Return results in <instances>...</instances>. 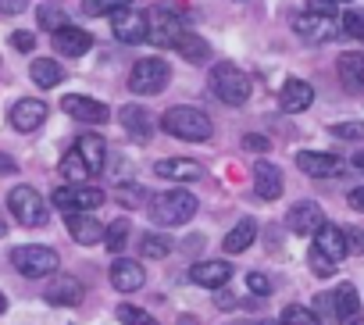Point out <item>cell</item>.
Masks as SVG:
<instances>
[{
	"instance_id": "6da1fadb",
	"label": "cell",
	"mask_w": 364,
	"mask_h": 325,
	"mask_svg": "<svg viewBox=\"0 0 364 325\" xmlns=\"http://www.w3.org/2000/svg\"><path fill=\"white\" fill-rule=\"evenodd\" d=\"M161 129L175 139H186V143H204L215 132L211 114H204L200 107H168L161 114Z\"/></svg>"
},
{
	"instance_id": "7a4b0ae2",
	"label": "cell",
	"mask_w": 364,
	"mask_h": 325,
	"mask_svg": "<svg viewBox=\"0 0 364 325\" xmlns=\"http://www.w3.org/2000/svg\"><path fill=\"white\" fill-rule=\"evenodd\" d=\"M197 197L190 190H164L150 197V222L154 225H186L197 215Z\"/></svg>"
},
{
	"instance_id": "3957f363",
	"label": "cell",
	"mask_w": 364,
	"mask_h": 325,
	"mask_svg": "<svg viewBox=\"0 0 364 325\" xmlns=\"http://www.w3.org/2000/svg\"><path fill=\"white\" fill-rule=\"evenodd\" d=\"M250 75L243 72V68H236L232 61H218L215 68H211V93L222 100V104H229V107H243L247 100H250Z\"/></svg>"
},
{
	"instance_id": "277c9868",
	"label": "cell",
	"mask_w": 364,
	"mask_h": 325,
	"mask_svg": "<svg viewBox=\"0 0 364 325\" xmlns=\"http://www.w3.org/2000/svg\"><path fill=\"white\" fill-rule=\"evenodd\" d=\"M168 79H171V68H168L164 58H143L129 72V90L136 97H157L168 86Z\"/></svg>"
},
{
	"instance_id": "5b68a950",
	"label": "cell",
	"mask_w": 364,
	"mask_h": 325,
	"mask_svg": "<svg viewBox=\"0 0 364 325\" xmlns=\"http://www.w3.org/2000/svg\"><path fill=\"white\" fill-rule=\"evenodd\" d=\"M107 197H104V190H97V186H58L54 193H50V204L58 208V211H65V215H93L100 204H104Z\"/></svg>"
},
{
	"instance_id": "8992f818",
	"label": "cell",
	"mask_w": 364,
	"mask_h": 325,
	"mask_svg": "<svg viewBox=\"0 0 364 325\" xmlns=\"http://www.w3.org/2000/svg\"><path fill=\"white\" fill-rule=\"evenodd\" d=\"M11 265L18 268V275L26 279H43V275H54L58 272V254L50 247H40V243H26V247H15L11 250Z\"/></svg>"
},
{
	"instance_id": "52a82bcc",
	"label": "cell",
	"mask_w": 364,
	"mask_h": 325,
	"mask_svg": "<svg viewBox=\"0 0 364 325\" xmlns=\"http://www.w3.org/2000/svg\"><path fill=\"white\" fill-rule=\"evenodd\" d=\"M8 211H11L22 225H29V229H40V225H47V218H50L47 201H43L33 186H15V190L8 193Z\"/></svg>"
},
{
	"instance_id": "ba28073f",
	"label": "cell",
	"mask_w": 364,
	"mask_h": 325,
	"mask_svg": "<svg viewBox=\"0 0 364 325\" xmlns=\"http://www.w3.org/2000/svg\"><path fill=\"white\" fill-rule=\"evenodd\" d=\"M146 22H150L146 40H150L154 47H171V50H175V47H178V40L186 36L178 11H171V8H154V11L146 15Z\"/></svg>"
},
{
	"instance_id": "9c48e42d",
	"label": "cell",
	"mask_w": 364,
	"mask_h": 325,
	"mask_svg": "<svg viewBox=\"0 0 364 325\" xmlns=\"http://www.w3.org/2000/svg\"><path fill=\"white\" fill-rule=\"evenodd\" d=\"M296 169L311 179H336L346 172V161L336 157V154H325V150H300L296 154Z\"/></svg>"
},
{
	"instance_id": "30bf717a",
	"label": "cell",
	"mask_w": 364,
	"mask_h": 325,
	"mask_svg": "<svg viewBox=\"0 0 364 325\" xmlns=\"http://www.w3.org/2000/svg\"><path fill=\"white\" fill-rule=\"evenodd\" d=\"M61 111L68 118H75V122H86V125H104L111 118V107L107 104H100L93 97H82V93H68L61 100Z\"/></svg>"
},
{
	"instance_id": "8fae6325",
	"label": "cell",
	"mask_w": 364,
	"mask_h": 325,
	"mask_svg": "<svg viewBox=\"0 0 364 325\" xmlns=\"http://www.w3.org/2000/svg\"><path fill=\"white\" fill-rule=\"evenodd\" d=\"M286 225H289V233H296V236H314V233L325 225V211H321L318 201H296V204L286 211Z\"/></svg>"
},
{
	"instance_id": "7c38bea8",
	"label": "cell",
	"mask_w": 364,
	"mask_h": 325,
	"mask_svg": "<svg viewBox=\"0 0 364 325\" xmlns=\"http://www.w3.org/2000/svg\"><path fill=\"white\" fill-rule=\"evenodd\" d=\"M154 176L168 179V183H197V179H204V165L193 157H161L154 165Z\"/></svg>"
},
{
	"instance_id": "4fadbf2b",
	"label": "cell",
	"mask_w": 364,
	"mask_h": 325,
	"mask_svg": "<svg viewBox=\"0 0 364 325\" xmlns=\"http://www.w3.org/2000/svg\"><path fill=\"white\" fill-rule=\"evenodd\" d=\"M332 318L339 325H360L364 321V311H360V297L353 289V282H339L332 289Z\"/></svg>"
},
{
	"instance_id": "5bb4252c",
	"label": "cell",
	"mask_w": 364,
	"mask_h": 325,
	"mask_svg": "<svg viewBox=\"0 0 364 325\" xmlns=\"http://www.w3.org/2000/svg\"><path fill=\"white\" fill-rule=\"evenodd\" d=\"M146 29H150V22H146L143 11L125 8V11L111 15V33H114L118 43H143L146 40Z\"/></svg>"
},
{
	"instance_id": "9a60e30c",
	"label": "cell",
	"mask_w": 364,
	"mask_h": 325,
	"mask_svg": "<svg viewBox=\"0 0 364 325\" xmlns=\"http://www.w3.org/2000/svg\"><path fill=\"white\" fill-rule=\"evenodd\" d=\"M293 29H296V36L304 43H328V40L339 36V22L336 18H321V15H311V11H304L293 22Z\"/></svg>"
},
{
	"instance_id": "2e32d148",
	"label": "cell",
	"mask_w": 364,
	"mask_h": 325,
	"mask_svg": "<svg viewBox=\"0 0 364 325\" xmlns=\"http://www.w3.org/2000/svg\"><path fill=\"white\" fill-rule=\"evenodd\" d=\"M11 125L18 129V132H33V129H40L43 122H47V100H40V97H22L15 107H11Z\"/></svg>"
},
{
	"instance_id": "e0dca14e",
	"label": "cell",
	"mask_w": 364,
	"mask_h": 325,
	"mask_svg": "<svg viewBox=\"0 0 364 325\" xmlns=\"http://www.w3.org/2000/svg\"><path fill=\"white\" fill-rule=\"evenodd\" d=\"M82 297H86V286H82L75 275H58V279L43 289V300L54 304V307H75V304H82Z\"/></svg>"
},
{
	"instance_id": "ac0fdd59",
	"label": "cell",
	"mask_w": 364,
	"mask_h": 325,
	"mask_svg": "<svg viewBox=\"0 0 364 325\" xmlns=\"http://www.w3.org/2000/svg\"><path fill=\"white\" fill-rule=\"evenodd\" d=\"M143 282H146V272H143L139 261L114 257V265H111V286L118 293H136V289H143Z\"/></svg>"
},
{
	"instance_id": "d6986e66",
	"label": "cell",
	"mask_w": 364,
	"mask_h": 325,
	"mask_svg": "<svg viewBox=\"0 0 364 325\" xmlns=\"http://www.w3.org/2000/svg\"><path fill=\"white\" fill-rule=\"evenodd\" d=\"M232 279V265L229 261H197L190 268V282L193 286H204V289H222L225 282Z\"/></svg>"
},
{
	"instance_id": "ffe728a7",
	"label": "cell",
	"mask_w": 364,
	"mask_h": 325,
	"mask_svg": "<svg viewBox=\"0 0 364 325\" xmlns=\"http://www.w3.org/2000/svg\"><path fill=\"white\" fill-rule=\"evenodd\" d=\"M314 250H321L328 261L339 265V261L350 254V240H346V233H343L339 225H328V222H325V225L314 233Z\"/></svg>"
},
{
	"instance_id": "44dd1931",
	"label": "cell",
	"mask_w": 364,
	"mask_h": 325,
	"mask_svg": "<svg viewBox=\"0 0 364 325\" xmlns=\"http://www.w3.org/2000/svg\"><path fill=\"white\" fill-rule=\"evenodd\" d=\"M314 104V86L304 82V79H289L282 90H279V107L289 111V114H300Z\"/></svg>"
},
{
	"instance_id": "7402d4cb",
	"label": "cell",
	"mask_w": 364,
	"mask_h": 325,
	"mask_svg": "<svg viewBox=\"0 0 364 325\" xmlns=\"http://www.w3.org/2000/svg\"><path fill=\"white\" fill-rule=\"evenodd\" d=\"M254 190L261 201H279L282 197V169L272 161H257L254 165Z\"/></svg>"
},
{
	"instance_id": "603a6c76",
	"label": "cell",
	"mask_w": 364,
	"mask_h": 325,
	"mask_svg": "<svg viewBox=\"0 0 364 325\" xmlns=\"http://www.w3.org/2000/svg\"><path fill=\"white\" fill-rule=\"evenodd\" d=\"M75 150H79V157L86 161L90 176H100V172H104V161H107V143H104L97 132H82V136L75 139Z\"/></svg>"
},
{
	"instance_id": "cb8c5ba5",
	"label": "cell",
	"mask_w": 364,
	"mask_h": 325,
	"mask_svg": "<svg viewBox=\"0 0 364 325\" xmlns=\"http://www.w3.org/2000/svg\"><path fill=\"white\" fill-rule=\"evenodd\" d=\"M68 233H72V240L79 247H93V243L104 240L107 225L100 218H93V215H68Z\"/></svg>"
},
{
	"instance_id": "d4e9b609",
	"label": "cell",
	"mask_w": 364,
	"mask_h": 325,
	"mask_svg": "<svg viewBox=\"0 0 364 325\" xmlns=\"http://www.w3.org/2000/svg\"><path fill=\"white\" fill-rule=\"evenodd\" d=\"M336 72H339V79H343L346 90L360 93V90H364V50H346V54H339Z\"/></svg>"
},
{
	"instance_id": "484cf974",
	"label": "cell",
	"mask_w": 364,
	"mask_h": 325,
	"mask_svg": "<svg viewBox=\"0 0 364 325\" xmlns=\"http://www.w3.org/2000/svg\"><path fill=\"white\" fill-rule=\"evenodd\" d=\"M54 47L65 54V58H82L90 47H93V36L86 29H75V26H65L61 33H54Z\"/></svg>"
},
{
	"instance_id": "4316f807",
	"label": "cell",
	"mask_w": 364,
	"mask_h": 325,
	"mask_svg": "<svg viewBox=\"0 0 364 325\" xmlns=\"http://www.w3.org/2000/svg\"><path fill=\"white\" fill-rule=\"evenodd\" d=\"M118 122H122L125 132H132L136 139H150V136H154V118L146 114L143 104H125V107L118 111Z\"/></svg>"
},
{
	"instance_id": "83f0119b",
	"label": "cell",
	"mask_w": 364,
	"mask_h": 325,
	"mask_svg": "<svg viewBox=\"0 0 364 325\" xmlns=\"http://www.w3.org/2000/svg\"><path fill=\"white\" fill-rule=\"evenodd\" d=\"M254 240H257V222H254V218H240V222L232 225V233L225 236L222 250H225V254H243L247 247H254Z\"/></svg>"
},
{
	"instance_id": "f1b7e54d",
	"label": "cell",
	"mask_w": 364,
	"mask_h": 325,
	"mask_svg": "<svg viewBox=\"0 0 364 325\" xmlns=\"http://www.w3.org/2000/svg\"><path fill=\"white\" fill-rule=\"evenodd\" d=\"M29 75H33V82H36L40 90H54V86H61L65 68H61L54 58H36L33 68H29Z\"/></svg>"
},
{
	"instance_id": "f546056e",
	"label": "cell",
	"mask_w": 364,
	"mask_h": 325,
	"mask_svg": "<svg viewBox=\"0 0 364 325\" xmlns=\"http://www.w3.org/2000/svg\"><path fill=\"white\" fill-rule=\"evenodd\" d=\"M61 176H65V183L68 186H86L93 176H90V169H86V161L79 157V150L72 146L65 157H61Z\"/></svg>"
},
{
	"instance_id": "4dcf8cb0",
	"label": "cell",
	"mask_w": 364,
	"mask_h": 325,
	"mask_svg": "<svg viewBox=\"0 0 364 325\" xmlns=\"http://www.w3.org/2000/svg\"><path fill=\"white\" fill-rule=\"evenodd\" d=\"M175 54H178V58H186V61H193V65H204V61L211 58V43H208L204 36H193V33H186V36L178 40Z\"/></svg>"
},
{
	"instance_id": "1f68e13d",
	"label": "cell",
	"mask_w": 364,
	"mask_h": 325,
	"mask_svg": "<svg viewBox=\"0 0 364 325\" xmlns=\"http://www.w3.org/2000/svg\"><path fill=\"white\" fill-rule=\"evenodd\" d=\"M132 4V0H82V15L86 18H111V15H118V11H125Z\"/></svg>"
},
{
	"instance_id": "d6a6232c",
	"label": "cell",
	"mask_w": 364,
	"mask_h": 325,
	"mask_svg": "<svg viewBox=\"0 0 364 325\" xmlns=\"http://www.w3.org/2000/svg\"><path fill=\"white\" fill-rule=\"evenodd\" d=\"M171 240L168 236H161V233H146L143 240H139V250L146 254V257H154V261H164L168 254H171Z\"/></svg>"
},
{
	"instance_id": "836d02e7",
	"label": "cell",
	"mask_w": 364,
	"mask_h": 325,
	"mask_svg": "<svg viewBox=\"0 0 364 325\" xmlns=\"http://www.w3.org/2000/svg\"><path fill=\"white\" fill-rule=\"evenodd\" d=\"M104 243H107L111 254H122L125 243H129V218H114V222L107 225V233H104Z\"/></svg>"
},
{
	"instance_id": "e575fe53",
	"label": "cell",
	"mask_w": 364,
	"mask_h": 325,
	"mask_svg": "<svg viewBox=\"0 0 364 325\" xmlns=\"http://www.w3.org/2000/svg\"><path fill=\"white\" fill-rule=\"evenodd\" d=\"M118 321H122V325H161L154 314H146V311L136 307V304H118Z\"/></svg>"
},
{
	"instance_id": "d590c367",
	"label": "cell",
	"mask_w": 364,
	"mask_h": 325,
	"mask_svg": "<svg viewBox=\"0 0 364 325\" xmlns=\"http://www.w3.org/2000/svg\"><path fill=\"white\" fill-rule=\"evenodd\" d=\"M282 325H321V318L311 307H304V304H289L282 311Z\"/></svg>"
},
{
	"instance_id": "8d00e7d4",
	"label": "cell",
	"mask_w": 364,
	"mask_h": 325,
	"mask_svg": "<svg viewBox=\"0 0 364 325\" xmlns=\"http://www.w3.org/2000/svg\"><path fill=\"white\" fill-rule=\"evenodd\" d=\"M146 190L143 186H136V183H122L118 186V201L125 204V208H146Z\"/></svg>"
},
{
	"instance_id": "74e56055",
	"label": "cell",
	"mask_w": 364,
	"mask_h": 325,
	"mask_svg": "<svg viewBox=\"0 0 364 325\" xmlns=\"http://www.w3.org/2000/svg\"><path fill=\"white\" fill-rule=\"evenodd\" d=\"M339 33L350 40H364V11H346L339 18Z\"/></svg>"
},
{
	"instance_id": "f35d334b",
	"label": "cell",
	"mask_w": 364,
	"mask_h": 325,
	"mask_svg": "<svg viewBox=\"0 0 364 325\" xmlns=\"http://www.w3.org/2000/svg\"><path fill=\"white\" fill-rule=\"evenodd\" d=\"M336 139H353V143H364V122H336L328 129Z\"/></svg>"
},
{
	"instance_id": "ab89813d",
	"label": "cell",
	"mask_w": 364,
	"mask_h": 325,
	"mask_svg": "<svg viewBox=\"0 0 364 325\" xmlns=\"http://www.w3.org/2000/svg\"><path fill=\"white\" fill-rule=\"evenodd\" d=\"M307 265H311V272H314L318 279H328V275L336 272V261H328V257H325L321 250H314V247H311V254H307Z\"/></svg>"
},
{
	"instance_id": "60d3db41",
	"label": "cell",
	"mask_w": 364,
	"mask_h": 325,
	"mask_svg": "<svg viewBox=\"0 0 364 325\" xmlns=\"http://www.w3.org/2000/svg\"><path fill=\"white\" fill-rule=\"evenodd\" d=\"M36 18H40V26L50 29V33H61V29L68 26V22H65V11H58V8H40Z\"/></svg>"
},
{
	"instance_id": "b9f144b4",
	"label": "cell",
	"mask_w": 364,
	"mask_h": 325,
	"mask_svg": "<svg viewBox=\"0 0 364 325\" xmlns=\"http://www.w3.org/2000/svg\"><path fill=\"white\" fill-rule=\"evenodd\" d=\"M247 286H250V293H257V297H268V293H272V279L261 275V272H250V275H247Z\"/></svg>"
},
{
	"instance_id": "7bdbcfd3",
	"label": "cell",
	"mask_w": 364,
	"mask_h": 325,
	"mask_svg": "<svg viewBox=\"0 0 364 325\" xmlns=\"http://www.w3.org/2000/svg\"><path fill=\"white\" fill-rule=\"evenodd\" d=\"M11 47H15L18 54H29V50L36 47V36L26 33V29H18V33H11Z\"/></svg>"
},
{
	"instance_id": "ee69618b",
	"label": "cell",
	"mask_w": 364,
	"mask_h": 325,
	"mask_svg": "<svg viewBox=\"0 0 364 325\" xmlns=\"http://www.w3.org/2000/svg\"><path fill=\"white\" fill-rule=\"evenodd\" d=\"M311 15H321V18H336V0H307Z\"/></svg>"
},
{
	"instance_id": "f6af8a7d",
	"label": "cell",
	"mask_w": 364,
	"mask_h": 325,
	"mask_svg": "<svg viewBox=\"0 0 364 325\" xmlns=\"http://www.w3.org/2000/svg\"><path fill=\"white\" fill-rule=\"evenodd\" d=\"M243 146H247V150H257V154H264V150L272 146V139H268V136H257V132H250V136H243Z\"/></svg>"
},
{
	"instance_id": "bcb514c9",
	"label": "cell",
	"mask_w": 364,
	"mask_h": 325,
	"mask_svg": "<svg viewBox=\"0 0 364 325\" xmlns=\"http://www.w3.org/2000/svg\"><path fill=\"white\" fill-rule=\"evenodd\" d=\"M29 8V0H0V15H22Z\"/></svg>"
},
{
	"instance_id": "7dc6e473",
	"label": "cell",
	"mask_w": 364,
	"mask_h": 325,
	"mask_svg": "<svg viewBox=\"0 0 364 325\" xmlns=\"http://www.w3.org/2000/svg\"><path fill=\"white\" fill-rule=\"evenodd\" d=\"M346 204H350L353 211H364V186H357V190H350V193H346Z\"/></svg>"
},
{
	"instance_id": "c3c4849f",
	"label": "cell",
	"mask_w": 364,
	"mask_h": 325,
	"mask_svg": "<svg viewBox=\"0 0 364 325\" xmlns=\"http://www.w3.org/2000/svg\"><path fill=\"white\" fill-rule=\"evenodd\" d=\"M350 165H353V169H357V172H364V150H360V154H353V157H350Z\"/></svg>"
},
{
	"instance_id": "681fc988",
	"label": "cell",
	"mask_w": 364,
	"mask_h": 325,
	"mask_svg": "<svg viewBox=\"0 0 364 325\" xmlns=\"http://www.w3.org/2000/svg\"><path fill=\"white\" fill-rule=\"evenodd\" d=\"M4 311H8V297H4V293H0V314H4Z\"/></svg>"
},
{
	"instance_id": "f907efd6",
	"label": "cell",
	"mask_w": 364,
	"mask_h": 325,
	"mask_svg": "<svg viewBox=\"0 0 364 325\" xmlns=\"http://www.w3.org/2000/svg\"><path fill=\"white\" fill-rule=\"evenodd\" d=\"M8 233V225H4V218H0V236H4Z\"/></svg>"
},
{
	"instance_id": "816d5d0a",
	"label": "cell",
	"mask_w": 364,
	"mask_h": 325,
	"mask_svg": "<svg viewBox=\"0 0 364 325\" xmlns=\"http://www.w3.org/2000/svg\"><path fill=\"white\" fill-rule=\"evenodd\" d=\"M261 325H282V321H272V318H264V321H261Z\"/></svg>"
},
{
	"instance_id": "f5cc1de1",
	"label": "cell",
	"mask_w": 364,
	"mask_h": 325,
	"mask_svg": "<svg viewBox=\"0 0 364 325\" xmlns=\"http://www.w3.org/2000/svg\"><path fill=\"white\" fill-rule=\"evenodd\" d=\"M336 4H353V0H336Z\"/></svg>"
},
{
	"instance_id": "db71d44e",
	"label": "cell",
	"mask_w": 364,
	"mask_h": 325,
	"mask_svg": "<svg viewBox=\"0 0 364 325\" xmlns=\"http://www.w3.org/2000/svg\"><path fill=\"white\" fill-rule=\"evenodd\" d=\"M240 325H247V321H240Z\"/></svg>"
}]
</instances>
